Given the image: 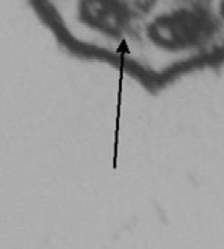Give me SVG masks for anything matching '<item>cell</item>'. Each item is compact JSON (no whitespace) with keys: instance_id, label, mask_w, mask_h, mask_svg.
Segmentation results:
<instances>
[{"instance_id":"7a4b0ae2","label":"cell","mask_w":224,"mask_h":249,"mask_svg":"<svg viewBox=\"0 0 224 249\" xmlns=\"http://www.w3.org/2000/svg\"><path fill=\"white\" fill-rule=\"evenodd\" d=\"M76 19L90 33L118 41L132 30L134 16L126 0H79Z\"/></svg>"},{"instance_id":"6da1fadb","label":"cell","mask_w":224,"mask_h":249,"mask_svg":"<svg viewBox=\"0 0 224 249\" xmlns=\"http://www.w3.org/2000/svg\"><path fill=\"white\" fill-rule=\"evenodd\" d=\"M215 31V21L206 10L185 5L153 16L145 28V37L154 49L177 54L204 47Z\"/></svg>"},{"instance_id":"3957f363","label":"cell","mask_w":224,"mask_h":249,"mask_svg":"<svg viewBox=\"0 0 224 249\" xmlns=\"http://www.w3.org/2000/svg\"><path fill=\"white\" fill-rule=\"evenodd\" d=\"M220 13L224 20V0L220 1Z\"/></svg>"}]
</instances>
